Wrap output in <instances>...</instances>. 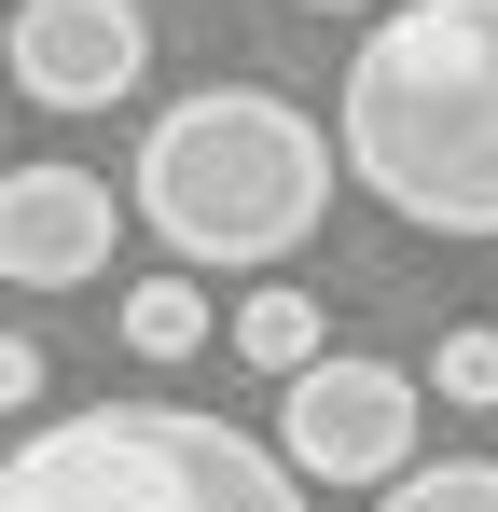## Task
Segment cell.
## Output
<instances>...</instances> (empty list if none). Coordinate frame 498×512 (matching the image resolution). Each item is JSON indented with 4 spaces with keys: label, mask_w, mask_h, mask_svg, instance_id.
<instances>
[{
    "label": "cell",
    "mask_w": 498,
    "mask_h": 512,
    "mask_svg": "<svg viewBox=\"0 0 498 512\" xmlns=\"http://www.w3.org/2000/svg\"><path fill=\"white\" fill-rule=\"evenodd\" d=\"M332 167L415 236H498V0H388L360 28Z\"/></svg>",
    "instance_id": "obj_1"
},
{
    "label": "cell",
    "mask_w": 498,
    "mask_h": 512,
    "mask_svg": "<svg viewBox=\"0 0 498 512\" xmlns=\"http://www.w3.org/2000/svg\"><path fill=\"white\" fill-rule=\"evenodd\" d=\"M125 208L180 250V277L194 263H291L332 222V125L291 111L277 84H208L180 111H153Z\"/></svg>",
    "instance_id": "obj_2"
},
{
    "label": "cell",
    "mask_w": 498,
    "mask_h": 512,
    "mask_svg": "<svg viewBox=\"0 0 498 512\" xmlns=\"http://www.w3.org/2000/svg\"><path fill=\"white\" fill-rule=\"evenodd\" d=\"M0 512H305L277 443L194 416V402H97L0 457Z\"/></svg>",
    "instance_id": "obj_3"
},
{
    "label": "cell",
    "mask_w": 498,
    "mask_h": 512,
    "mask_svg": "<svg viewBox=\"0 0 498 512\" xmlns=\"http://www.w3.org/2000/svg\"><path fill=\"white\" fill-rule=\"evenodd\" d=\"M277 471L291 485H402L415 471V374L402 360H360V346H332L319 374H291L277 388Z\"/></svg>",
    "instance_id": "obj_4"
},
{
    "label": "cell",
    "mask_w": 498,
    "mask_h": 512,
    "mask_svg": "<svg viewBox=\"0 0 498 512\" xmlns=\"http://www.w3.org/2000/svg\"><path fill=\"white\" fill-rule=\"evenodd\" d=\"M0 70H14V97H42V111H111V97H139V70H153V14L139 0H14Z\"/></svg>",
    "instance_id": "obj_5"
},
{
    "label": "cell",
    "mask_w": 498,
    "mask_h": 512,
    "mask_svg": "<svg viewBox=\"0 0 498 512\" xmlns=\"http://www.w3.org/2000/svg\"><path fill=\"white\" fill-rule=\"evenodd\" d=\"M111 222H125V194L70 153H42V167H0V277L14 291H83V277H111Z\"/></svg>",
    "instance_id": "obj_6"
},
{
    "label": "cell",
    "mask_w": 498,
    "mask_h": 512,
    "mask_svg": "<svg viewBox=\"0 0 498 512\" xmlns=\"http://www.w3.org/2000/svg\"><path fill=\"white\" fill-rule=\"evenodd\" d=\"M222 333H236L249 374H277V388H291V374H319V360H332V305H319V291H291V277H263Z\"/></svg>",
    "instance_id": "obj_7"
},
{
    "label": "cell",
    "mask_w": 498,
    "mask_h": 512,
    "mask_svg": "<svg viewBox=\"0 0 498 512\" xmlns=\"http://www.w3.org/2000/svg\"><path fill=\"white\" fill-rule=\"evenodd\" d=\"M111 333L139 346V360H194V346L222 333V319H208V291H194V277H180V263H166V277H139V291H125V305H111Z\"/></svg>",
    "instance_id": "obj_8"
},
{
    "label": "cell",
    "mask_w": 498,
    "mask_h": 512,
    "mask_svg": "<svg viewBox=\"0 0 498 512\" xmlns=\"http://www.w3.org/2000/svg\"><path fill=\"white\" fill-rule=\"evenodd\" d=\"M374 512H498V457H415Z\"/></svg>",
    "instance_id": "obj_9"
},
{
    "label": "cell",
    "mask_w": 498,
    "mask_h": 512,
    "mask_svg": "<svg viewBox=\"0 0 498 512\" xmlns=\"http://www.w3.org/2000/svg\"><path fill=\"white\" fill-rule=\"evenodd\" d=\"M415 388H443L457 416H498V333H485V319H457V333L429 346V374H415Z\"/></svg>",
    "instance_id": "obj_10"
},
{
    "label": "cell",
    "mask_w": 498,
    "mask_h": 512,
    "mask_svg": "<svg viewBox=\"0 0 498 512\" xmlns=\"http://www.w3.org/2000/svg\"><path fill=\"white\" fill-rule=\"evenodd\" d=\"M28 402H42V346L0 333V416H28Z\"/></svg>",
    "instance_id": "obj_11"
},
{
    "label": "cell",
    "mask_w": 498,
    "mask_h": 512,
    "mask_svg": "<svg viewBox=\"0 0 498 512\" xmlns=\"http://www.w3.org/2000/svg\"><path fill=\"white\" fill-rule=\"evenodd\" d=\"M305 14H374V0H305Z\"/></svg>",
    "instance_id": "obj_12"
}]
</instances>
